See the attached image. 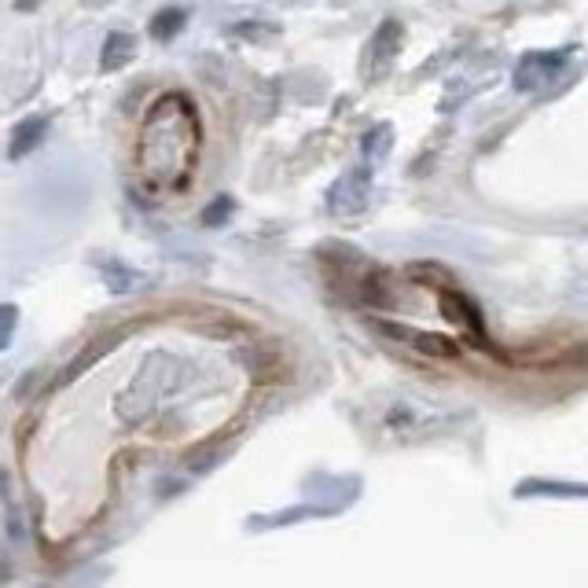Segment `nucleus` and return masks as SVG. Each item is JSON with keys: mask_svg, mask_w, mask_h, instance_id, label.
Returning <instances> with one entry per match:
<instances>
[{"mask_svg": "<svg viewBox=\"0 0 588 588\" xmlns=\"http://www.w3.org/2000/svg\"><path fill=\"white\" fill-rule=\"evenodd\" d=\"M45 129H48L45 118H26V122H19L12 133V144H8V155H12V159H26V155L41 144Z\"/></svg>", "mask_w": 588, "mask_h": 588, "instance_id": "3", "label": "nucleus"}, {"mask_svg": "<svg viewBox=\"0 0 588 588\" xmlns=\"http://www.w3.org/2000/svg\"><path fill=\"white\" fill-rule=\"evenodd\" d=\"M136 45L129 34H111L107 41H103V52H100V70H107V74H114V70H122L129 59H133Z\"/></svg>", "mask_w": 588, "mask_h": 588, "instance_id": "4", "label": "nucleus"}, {"mask_svg": "<svg viewBox=\"0 0 588 588\" xmlns=\"http://www.w3.org/2000/svg\"><path fill=\"white\" fill-rule=\"evenodd\" d=\"M184 23H188V15L177 12V8H166V12H159L155 19H151V26H147V30H151V37H155V41H170L177 30H184Z\"/></svg>", "mask_w": 588, "mask_h": 588, "instance_id": "5", "label": "nucleus"}, {"mask_svg": "<svg viewBox=\"0 0 588 588\" xmlns=\"http://www.w3.org/2000/svg\"><path fill=\"white\" fill-rule=\"evenodd\" d=\"M203 159V118L192 96L170 89L155 96L136 129V181L151 195H181L192 188Z\"/></svg>", "mask_w": 588, "mask_h": 588, "instance_id": "2", "label": "nucleus"}, {"mask_svg": "<svg viewBox=\"0 0 588 588\" xmlns=\"http://www.w3.org/2000/svg\"><path fill=\"white\" fill-rule=\"evenodd\" d=\"M372 324L408 350L434 361L489 357L482 320L453 280L434 269H408L401 276H368L357 283Z\"/></svg>", "mask_w": 588, "mask_h": 588, "instance_id": "1", "label": "nucleus"}]
</instances>
